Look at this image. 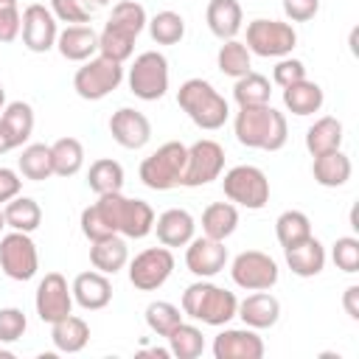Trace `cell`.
<instances>
[{
    "label": "cell",
    "instance_id": "b9f144b4",
    "mask_svg": "<svg viewBox=\"0 0 359 359\" xmlns=\"http://www.w3.org/2000/svg\"><path fill=\"white\" fill-rule=\"evenodd\" d=\"M182 323V314L174 303L168 300H154L146 306V325L157 334V337H168L177 325Z\"/></svg>",
    "mask_w": 359,
    "mask_h": 359
},
{
    "label": "cell",
    "instance_id": "e575fe53",
    "mask_svg": "<svg viewBox=\"0 0 359 359\" xmlns=\"http://www.w3.org/2000/svg\"><path fill=\"white\" fill-rule=\"evenodd\" d=\"M50 160H53L56 177H73L84 165V146L76 137H59L50 146Z\"/></svg>",
    "mask_w": 359,
    "mask_h": 359
},
{
    "label": "cell",
    "instance_id": "7a4b0ae2",
    "mask_svg": "<svg viewBox=\"0 0 359 359\" xmlns=\"http://www.w3.org/2000/svg\"><path fill=\"white\" fill-rule=\"evenodd\" d=\"M146 8L135 0H123L112 8V17L107 20L104 31L98 34V53L115 62H126L135 50V39L146 28Z\"/></svg>",
    "mask_w": 359,
    "mask_h": 359
},
{
    "label": "cell",
    "instance_id": "f6af8a7d",
    "mask_svg": "<svg viewBox=\"0 0 359 359\" xmlns=\"http://www.w3.org/2000/svg\"><path fill=\"white\" fill-rule=\"evenodd\" d=\"M28 328V320L20 309L8 306V309H0V342H17Z\"/></svg>",
    "mask_w": 359,
    "mask_h": 359
},
{
    "label": "cell",
    "instance_id": "ffe728a7",
    "mask_svg": "<svg viewBox=\"0 0 359 359\" xmlns=\"http://www.w3.org/2000/svg\"><path fill=\"white\" fill-rule=\"evenodd\" d=\"M151 230L157 233V241L163 247H185L194 238L196 222L185 208H168L160 216H154V227Z\"/></svg>",
    "mask_w": 359,
    "mask_h": 359
},
{
    "label": "cell",
    "instance_id": "2e32d148",
    "mask_svg": "<svg viewBox=\"0 0 359 359\" xmlns=\"http://www.w3.org/2000/svg\"><path fill=\"white\" fill-rule=\"evenodd\" d=\"M34 306H36V314L42 323H56V320L67 317L73 309V292H70L65 275L48 272L36 286Z\"/></svg>",
    "mask_w": 359,
    "mask_h": 359
},
{
    "label": "cell",
    "instance_id": "4316f807",
    "mask_svg": "<svg viewBox=\"0 0 359 359\" xmlns=\"http://www.w3.org/2000/svg\"><path fill=\"white\" fill-rule=\"evenodd\" d=\"M90 244H93V247H90V264H93L98 272L115 275L118 269L126 266L129 250H126V241H123L118 233H112V236H107V238H98V241H90Z\"/></svg>",
    "mask_w": 359,
    "mask_h": 359
},
{
    "label": "cell",
    "instance_id": "9f6ffc18",
    "mask_svg": "<svg viewBox=\"0 0 359 359\" xmlns=\"http://www.w3.org/2000/svg\"><path fill=\"white\" fill-rule=\"evenodd\" d=\"M6 227V219H3V210H0V230Z\"/></svg>",
    "mask_w": 359,
    "mask_h": 359
},
{
    "label": "cell",
    "instance_id": "d6a6232c",
    "mask_svg": "<svg viewBox=\"0 0 359 359\" xmlns=\"http://www.w3.org/2000/svg\"><path fill=\"white\" fill-rule=\"evenodd\" d=\"M87 185L90 191H95L98 196L101 194H115L123 188V165L112 157H101L90 165L87 171Z\"/></svg>",
    "mask_w": 359,
    "mask_h": 359
},
{
    "label": "cell",
    "instance_id": "d590c367",
    "mask_svg": "<svg viewBox=\"0 0 359 359\" xmlns=\"http://www.w3.org/2000/svg\"><path fill=\"white\" fill-rule=\"evenodd\" d=\"M17 165H20V174H22L25 180H31V182L48 180V177L53 174L50 146H45V143H31V146H25L22 154H20V160H17Z\"/></svg>",
    "mask_w": 359,
    "mask_h": 359
},
{
    "label": "cell",
    "instance_id": "c3c4849f",
    "mask_svg": "<svg viewBox=\"0 0 359 359\" xmlns=\"http://www.w3.org/2000/svg\"><path fill=\"white\" fill-rule=\"evenodd\" d=\"M303 79H306V65L300 59H292V56H280V62L272 70V81L278 87H289V84H297Z\"/></svg>",
    "mask_w": 359,
    "mask_h": 359
},
{
    "label": "cell",
    "instance_id": "603a6c76",
    "mask_svg": "<svg viewBox=\"0 0 359 359\" xmlns=\"http://www.w3.org/2000/svg\"><path fill=\"white\" fill-rule=\"evenodd\" d=\"M283 252H286L289 269L297 278H314L325 266V247L314 236H309V238H303V241H297L292 247H283Z\"/></svg>",
    "mask_w": 359,
    "mask_h": 359
},
{
    "label": "cell",
    "instance_id": "f546056e",
    "mask_svg": "<svg viewBox=\"0 0 359 359\" xmlns=\"http://www.w3.org/2000/svg\"><path fill=\"white\" fill-rule=\"evenodd\" d=\"M238 227V210L233 202H213L202 210V233L208 238L224 241L236 233Z\"/></svg>",
    "mask_w": 359,
    "mask_h": 359
},
{
    "label": "cell",
    "instance_id": "ab89813d",
    "mask_svg": "<svg viewBox=\"0 0 359 359\" xmlns=\"http://www.w3.org/2000/svg\"><path fill=\"white\" fill-rule=\"evenodd\" d=\"M216 62H219V70H222L224 76H233V79L250 73V67H252L250 50H247V45L238 42V39H224V45H222L219 53H216Z\"/></svg>",
    "mask_w": 359,
    "mask_h": 359
},
{
    "label": "cell",
    "instance_id": "d6986e66",
    "mask_svg": "<svg viewBox=\"0 0 359 359\" xmlns=\"http://www.w3.org/2000/svg\"><path fill=\"white\" fill-rule=\"evenodd\" d=\"M213 356L216 359H261L264 356V339L255 334V328H227L213 339Z\"/></svg>",
    "mask_w": 359,
    "mask_h": 359
},
{
    "label": "cell",
    "instance_id": "74e56055",
    "mask_svg": "<svg viewBox=\"0 0 359 359\" xmlns=\"http://www.w3.org/2000/svg\"><path fill=\"white\" fill-rule=\"evenodd\" d=\"M0 121L6 123V129L11 132V137H14L17 146H22V143L31 137V132H34V109H31V104H25V101H11V104H6Z\"/></svg>",
    "mask_w": 359,
    "mask_h": 359
},
{
    "label": "cell",
    "instance_id": "9c48e42d",
    "mask_svg": "<svg viewBox=\"0 0 359 359\" xmlns=\"http://www.w3.org/2000/svg\"><path fill=\"white\" fill-rule=\"evenodd\" d=\"M247 50L264 59H280L289 56L297 45V34L289 22L280 20H252L247 25Z\"/></svg>",
    "mask_w": 359,
    "mask_h": 359
},
{
    "label": "cell",
    "instance_id": "681fc988",
    "mask_svg": "<svg viewBox=\"0 0 359 359\" xmlns=\"http://www.w3.org/2000/svg\"><path fill=\"white\" fill-rule=\"evenodd\" d=\"M320 11V0H283V14L292 22H309Z\"/></svg>",
    "mask_w": 359,
    "mask_h": 359
},
{
    "label": "cell",
    "instance_id": "11a10c76",
    "mask_svg": "<svg viewBox=\"0 0 359 359\" xmlns=\"http://www.w3.org/2000/svg\"><path fill=\"white\" fill-rule=\"evenodd\" d=\"M0 359H11V353H8V351H3V348H0Z\"/></svg>",
    "mask_w": 359,
    "mask_h": 359
},
{
    "label": "cell",
    "instance_id": "ba28073f",
    "mask_svg": "<svg viewBox=\"0 0 359 359\" xmlns=\"http://www.w3.org/2000/svg\"><path fill=\"white\" fill-rule=\"evenodd\" d=\"M224 196L247 210H261L269 202V180L258 165H233L222 180Z\"/></svg>",
    "mask_w": 359,
    "mask_h": 359
},
{
    "label": "cell",
    "instance_id": "cb8c5ba5",
    "mask_svg": "<svg viewBox=\"0 0 359 359\" xmlns=\"http://www.w3.org/2000/svg\"><path fill=\"white\" fill-rule=\"evenodd\" d=\"M56 48L67 62H87L98 50V34L90 25H67L59 31Z\"/></svg>",
    "mask_w": 359,
    "mask_h": 359
},
{
    "label": "cell",
    "instance_id": "52a82bcc",
    "mask_svg": "<svg viewBox=\"0 0 359 359\" xmlns=\"http://www.w3.org/2000/svg\"><path fill=\"white\" fill-rule=\"evenodd\" d=\"M123 81V65L107 56H93L87 59L76 76H73V90L79 93V98L84 101H101L107 98L112 90H118V84Z\"/></svg>",
    "mask_w": 359,
    "mask_h": 359
},
{
    "label": "cell",
    "instance_id": "7bdbcfd3",
    "mask_svg": "<svg viewBox=\"0 0 359 359\" xmlns=\"http://www.w3.org/2000/svg\"><path fill=\"white\" fill-rule=\"evenodd\" d=\"M331 258H334L337 269H342L348 275L359 272V238H353V236L337 238L331 247Z\"/></svg>",
    "mask_w": 359,
    "mask_h": 359
},
{
    "label": "cell",
    "instance_id": "3957f363",
    "mask_svg": "<svg viewBox=\"0 0 359 359\" xmlns=\"http://www.w3.org/2000/svg\"><path fill=\"white\" fill-rule=\"evenodd\" d=\"M177 104L180 109L205 132H216L224 126V121L230 118V107L227 101L216 93V87L205 79H188L180 84L177 90Z\"/></svg>",
    "mask_w": 359,
    "mask_h": 359
},
{
    "label": "cell",
    "instance_id": "bcb514c9",
    "mask_svg": "<svg viewBox=\"0 0 359 359\" xmlns=\"http://www.w3.org/2000/svg\"><path fill=\"white\" fill-rule=\"evenodd\" d=\"M79 224H81V233H84L90 241H98V238H107V236H112V227L107 224V219L101 216V210L95 208V202H93L90 208H84V210H81V219H79Z\"/></svg>",
    "mask_w": 359,
    "mask_h": 359
},
{
    "label": "cell",
    "instance_id": "7c38bea8",
    "mask_svg": "<svg viewBox=\"0 0 359 359\" xmlns=\"http://www.w3.org/2000/svg\"><path fill=\"white\" fill-rule=\"evenodd\" d=\"M222 168H224V149L210 140V137H202L196 143L188 146V160H185V171H182V185L185 188H199V185H208L213 180L222 177Z\"/></svg>",
    "mask_w": 359,
    "mask_h": 359
},
{
    "label": "cell",
    "instance_id": "db71d44e",
    "mask_svg": "<svg viewBox=\"0 0 359 359\" xmlns=\"http://www.w3.org/2000/svg\"><path fill=\"white\" fill-rule=\"evenodd\" d=\"M87 3H93V6H107L109 0H87Z\"/></svg>",
    "mask_w": 359,
    "mask_h": 359
},
{
    "label": "cell",
    "instance_id": "4dcf8cb0",
    "mask_svg": "<svg viewBox=\"0 0 359 359\" xmlns=\"http://www.w3.org/2000/svg\"><path fill=\"white\" fill-rule=\"evenodd\" d=\"M342 146V123L331 115L314 121L306 132V149L311 157H320V154H328V151H337Z\"/></svg>",
    "mask_w": 359,
    "mask_h": 359
},
{
    "label": "cell",
    "instance_id": "8d00e7d4",
    "mask_svg": "<svg viewBox=\"0 0 359 359\" xmlns=\"http://www.w3.org/2000/svg\"><path fill=\"white\" fill-rule=\"evenodd\" d=\"M168 351L171 356L177 359H196L202 351H205V337L196 325H188V323H180L168 337Z\"/></svg>",
    "mask_w": 359,
    "mask_h": 359
},
{
    "label": "cell",
    "instance_id": "ee69618b",
    "mask_svg": "<svg viewBox=\"0 0 359 359\" xmlns=\"http://www.w3.org/2000/svg\"><path fill=\"white\" fill-rule=\"evenodd\" d=\"M50 14L67 25L90 22V8L84 6V0H50Z\"/></svg>",
    "mask_w": 359,
    "mask_h": 359
},
{
    "label": "cell",
    "instance_id": "1f68e13d",
    "mask_svg": "<svg viewBox=\"0 0 359 359\" xmlns=\"http://www.w3.org/2000/svg\"><path fill=\"white\" fill-rule=\"evenodd\" d=\"M3 219H6V227L11 230H20V233H34L39 224H42V208L36 205V199L31 196H14L6 202L3 208Z\"/></svg>",
    "mask_w": 359,
    "mask_h": 359
},
{
    "label": "cell",
    "instance_id": "6da1fadb",
    "mask_svg": "<svg viewBox=\"0 0 359 359\" xmlns=\"http://www.w3.org/2000/svg\"><path fill=\"white\" fill-rule=\"evenodd\" d=\"M236 140L247 149H264V151H278L286 146L289 129L283 112L272 109L269 104L264 107H238L236 121H233Z\"/></svg>",
    "mask_w": 359,
    "mask_h": 359
},
{
    "label": "cell",
    "instance_id": "83f0119b",
    "mask_svg": "<svg viewBox=\"0 0 359 359\" xmlns=\"http://www.w3.org/2000/svg\"><path fill=\"white\" fill-rule=\"evenodd\" d=\"M323 101H325V95H323V87L317 81L303 79L297 84L283 87V104H286V109L292 115H300V118L314 115V112H320Z\"/></svg>",
    "mask_w": 359,
    "mask_h": 359
},
{
    "label": "cell",
    "instance_id": "8992f818",
    "mask_svg": "<svg viewBox=\"0 0 359 359\" xmlns=\"http://www.w3.org/2000/svg\"><path fill=\"white\" fill-rule=\"evenodd\" d=\"M185 160H188V146H182L180 140H168L140 163L137 171L140 182L151 191H171L182 185Z\"/></svg>",
    "mask_w": 359,
    "mask_h": 359
},
{
    "label": "cell",
    "instance_id": "5bb4252c",
    "mask_svg": "<svg viewBox=\"0 0 359 359\" xmlns=\"http://www.w3.org/2000/svg\"><path fill=\"white\" fill-rule=\"evenodd\" d=\"M174 272V255L168 247H149L137 252L129 264V283L140 292L160 289Z\"/></svg>",
    "mask_w": 359,
    "mask_h": 359
},
{
    "label": "cell",
    "instance_id": "e0dca14e",
    "mask_svg": "<svg viewBox=\"0 0 359 359\" xmlns=\"http://www.w3.org/2000/svg\"><path fill=\"white\" fill-rule=\"evenodd\" d=\"M224 264H227L224 241H216V238H208V236H199V238L188 241L185 266L196 278H213V275H219L224 269Z\"/></svg>",
    "mask_w": 359,
    "mask_h": 359
},
{
    "label": "cell",
    "instance_id": "816d5d0a",
    "mask_svg": "<svg viewBox=\"0 0 359 359\" xmlns=\"http://www.w3.org/2000/svg\"><path fill=\"white\" fill-rule=\"evenodd\" d=\"M11 149H17V143H14L11 132L6 129V123L0 121V154H6V151H11Z\"/></svg>",
    "mask_w": 359,
    "mask_h": 359
},
{
    "label": "cell",
    "instance_id": "9a60e30c",
    "mask_svg": "<svg viewBox=\"0 0 359 359\" xmlns=\"http://www.w3.org/2000/svg\"><path fill=\"white\" fill-rule=\"evenodd\" d=\"M20 34H22V45L34 53H45L56 45L59 28H56V17L50 14V8H45L42 3H31L22 8V22H20Z\"/></svg>",
    "mask_w": 359,
    "mask_h": 359
},
{
    "label": "cell",
    "instance_id": "f907efd6",
    "mask_svg": "<svg viewBox=\"0 0 359 359\" xmlns=\"http://www.w3.org/2000/svg\"><path fill=\"white\" fill-rule=\"evenodd\" d=\"M342 306H345V314L351 320H359V286H348L345 294H342Z\"/></svg>",
    "mask_w": 359,
    "mask_h": 359
},
{
    "label": "cell",
    "instance_id": "30bf717a",
    "mask_svg": "<svg viewBox=\"0 0 359 359\" xmlns=\"http://www.w3.org/2000/svg\"><path fill=\"white\" fill-rule=\"evenodd\" d=\"M168 90V62L157 50L135 56L129 67V93L140 101H157Z\"/></svg>",
    "mask_w": 359,
    "mask_h": 359
},
{
    "label": "cell",
    "instance_id": "ac0fdd59",
    "mask_svg": "<svg viewBox=\"0 0 359 359\" xmlns=\"http://www.w3.org/2000/svg\"><path fill=\"white\" fill-rule=\"evenodd\" d=\"M109 135L123 149H143L151 137V123L143 112H137L132 107H121L109 118Z\"/></svg>",
    "mask_w": 359,
    "mask_h": 359
},
{
    "label": "cell",
    "instance_id": "484cf974",
    "mask_svg": "<svg viewBox=\"0 0 359 359\" xmlns=\"http://www.w3.org/2000/svg\"><path fill=\"white\" fill-rule=\"evenodd\" d=\"M351 171H353L351 157H348L342 149L328 151V154H320V157H314V163H311L314 182L323 185V188H339V185H345V182L351 180Z\"/></svg>",
    "mask_w": 359,
    "mask_h": 359
},
{
    "label": "cell",
    "instance_id": "60d3db41",
    "mask_svg": "<svg viewBox=\"0 0 359 359\" xmlns=\"http://www.w3.org/2000/svg\"><path fill=\"white\" fill-rule=\"evenodd\" d=\"M275 236H278L280 247H292L311 236V222L303 210H283L275 222Z\"/></svg>",
    "mask_w": 359,
    "mask_h": 359
},
{
    "label": "cell",
    "instance_id": "f35d334b",
    "mask_svg": "<svg viewBox=\"0 0 359 359\" xmlns=\"http://www.w3.org/2000/svg\"><path fill=\"white\" fill-rule=\"evenodd\" d=\"M146 25H149V36L157 45H177L185 36V20L177 11H157Z\"/></svg>",
    "mask_w": 359,
    "mask_h": 359
},
{
    "label": "cell",
    "instance_id": "4fadbf2b",
    "mask_svg": "<svg viewBox=\"0 0 359 359\" xmlns=\"http://www.w3.org/2000/svg\"><path fill=\"white\" fill-rule=\"evenodd\" d=\"M0 266L11 280H31L39 269L36 244L31 241V233L11 230L0 238Z\"/></svg>",
    "mask_w": 359,
    "mask_h": 359
},
{
    "label": "cell",
    "instance_id": "7402d4cb",
    "mask_svg": "<svg viewBox=\"0 0 359 359\" xmlns=\"http://www.w3.org/2000/svg\"><path fill=\"white\" fill-rule=\"evenodd\" d=\"M236 317H241V323L247 328H272L280 317V303L278 297H272L269 292H255V294H247L238 309H236Z\"/></svg>",
    "mask_w": 359,
    "mask_h": 359
},
{
    "label": "cell",
    "instance_id": "f5cc1de1",
    "mask_svg": "<svg viewBox=\"0 0 359 359\" xmlns=\"http://www.w3.org/2000/svg\"><path fill=\"white\" fill-rule=\"evenodd\" d=\"M3 107H6V90H3V84H0V112H3Z\"/></svg>",
    "mask_w": 359,
    "mask_h": 359
},
{
    "label": "cell",
    "instance_id": "277c9868",
    "mask_svg": "<svg viewBox=\"0 0 359 359\" xmlns=\"http://www.w3.org/2000/svg\"><path fill=\"white\" fill-rule=\"evenodd\" d=\"M95 208L112 227V233H121L126 238H143L154 227V210L143 199H129L121 191L115 194H101Z\"/></svg>",
    "mask_w": 359,
    "mask_h": 359
},
{
    "label": "cell",
    "instance_id": "836d02e7",
    "mask_svg": "<svg viewBox=\"0 0 359 359\" xmlns=\"http://www.w3.org/2000/svg\"><path fill=\"white\" fill-rule=\"evenodd\" d=\"M269 95H272V87H269L266 76L250 70V73L236 79L233 98L238 107H264V104H269Z\"/></svg>",
    "mask_w": 359,
    "mask_h": 359
},
{
    "label": "cell",
    "instance_id": "7dc6e473",
    "mask_svg": "<svg viewBox=\"0 0 359 359\" xmlns=\"http://www.w3.org/2000/svg\"><path fill=\"white\" fill-rule=\"evenodd\" d=\"M22 14L17 8V0H0V42H14L20 36Z\"/></svg>",
    "mask_w": 359,
    "mask_h": 359
},
{
    "label": "cell",
    "instance_id": "5b68a950",
    "mask_svg": "<svg viewBox=\"0 0 359 359\" xmlns=\"http://www.w3.org/2000/svg\"><path fill=\"white\" fill-rule=\"evenodd\" d=\"M236 309H238V300L233 292L216 286V283H208L205 278L191 283L185 292H182V314L205 323V325H224L236 317Z\"/></svg>",
    "mask_w": 359,
    "mask_h": 359
},
{
    "label": "cell",
    "instance_id": "44dd1931",
    "mask_svg": "<svg viewBox=\"0 0 359 359\" xmlns=\"http://www.w3.org/2000/svg\"><path fill=\"white\" fill-rule=\"evenodd\" d=\"M70 292H73V300H76L81 309H87V311H98V309L109 306V300H112V283H109V278H107L104 272H98V269H95V272H81V275H76Z\"/></svg>",
    "mask_w": 359,
    "mask_h": 359
},
{
    "label": "cell",
    "instance_id": "8fae6325",
    "mask_svg": "<svg viewBox=\"0 0 359 359\" xmlns=\"http://www.w3.org/2000/svg\"><path fill=\"white\" fill-rule=\"evenodd\" d=\"M278 264L261 250H244L230 264V278L244 292H269L278 283Z\"/></svg>",
    "mask_w": 359,
    "mask_h": 359
},
{
    "label": "cell",
    "instance_id": "f1b7e54d",
    "mask_svg": "<svg viewBox=\"0 0 359 359\" xmlns=\"http://www.w3.org/2000/svg\"><path fill=\"white\" fill-rule=\"evenodd\" d=\"M50 339H53L56 351H62V353H79L90 342V325L81 317L67 314V317L50 323Z\"/></svg>",
    "mask_w": 359,
    "mask_h": 359
},
{
    "label": "cell",
    "instance_id": "d4e9b609",
    "mask_svg": "<svg viewBox=\"0 0 359 359\" xmlns=\"http://www.w3.org/2000/svg\"><path fill=\"white\" fill-rule=\"evenodd\" d=\"M205 20H208L210 34L224 42V39H236V34L241 31L244 14H241L238 0H210L208 11H205Z\"/></svg>",
    "mask_w": 359,
    "mask_h": 359
}]
</instances>
